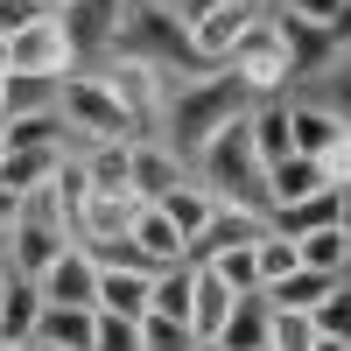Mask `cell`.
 <instances>
[{
	"mask_svg": "<svg viewBox=\"0 0 351 351\" xmlns=\"http://www.w3.org/2000/svg\"><path fill=\"white\" fill-rule=\"evenodd\" d=\"M190 183L211 190L218 204H260V211H267V169H260V155H253L246 112H239V120H225V127L190 155Z\"/></svg>",
	"mask_w": 351,
	"mask_h": 351,
	"instance_id": "6da1fadb",
	"label": "cell"
},
{
	"mask_svg": "<svg viewBox=\"0 0 351 351\" xmlns=\"http://www.w3.org/2000/svg\"><path fill=\"white\" fill-rule=\"evenodd\" d=\"M56 112H64V127H71L77 148H92V141H141V127L127 120V106L112 99V84H106V77L71 71L64 84H56Z\"/></svg>",
	"mask_w": 351,
	"mask_h": 351,
	"instance_id": "7a4b0ae2",
	"label": "cell"
},
{
	"mask_svg": "<svg viewBox=\"0 0 351 351\" xmlns=\"http://www.w3.org/2000/svg\"><path fill=\"white\" fill-rule=\"evenodd\" d=\"M77 71V36L64 14H49L36 28H21L8 43V77H28V84H64Z\"/></svg>",
	"mask_w": 351,
	"mask_h": 351,
	"instance_id": "3957f363",
	"label": "cell"
},
{
	"mask_svg": "<svg viewBox=\"0 0 351 351\" xmlns=\"http://www.w3.org/2000/svg\"><path fill=\"white\" fill-rule=\"evenodd\" d=\"M106 84H112V99L127 106V120L141 127V141H148V127L169 120V77L155 64H141V56H106Z\"/></svg>",
	"mask_w": 351,
	"mask_h": 351,
	"instance_id": "277c9868",
	"label": "cell"
},
{
	"mask_svg": "<svg viewBox=\"0 0 351 351\" xmlns=\"http://www.w3.org/2000/svg\"><path fill=\"white\" fill-rule=\"evenodd\" d=\"M274 232V218L260 211V204H211V218H204V232L190 239V260H211V253H246Z\"/></svg>",
	"mask_w": 351,
	"mask_h": 351,
	"instance_id": "5b68a950",
	"label": "cell"
},
{
	"mask_svg": "<svg viewBox=\"0 0 351 351\" xmlns=\"http://www.w3.org/2000/svg\"><path fill=\"white\" fill-rule=\"evenodd\" d=\"M253 14H260V8H246V0H218V8L190 14V21H183V36H190V56L218 71L225 56H232V43H239L246 28H253Z\"/></svg>",
	"mask_w": 351,
	"mask_h": 351,
	"instance_id": "8992f818",
	"label": "cell"
},
{
	"mask_svg": "<svg viewBox=\"0 0 351 351\" xmlns=\"http://www.w3.org/2000/svg\"><path fill=\"white\" fill-rule=\"evenodd\" d=\"M36 288H43L49 309H99V260L84 253V246H64V253L43 267Z\"/></svg>",
	"mask_w": 351,
	"mask_h": 351,
	"instance_id": "52a82bcc",
	"label": "cell"
},
{
	"mask_svg": "<svg viewBox=\"0 0 351 351\" xmlns=\"http://www.w3.org/2000/svg\"><path fill=\"white\" fill-rule=\"evenodd\" d=\"M344 134H351V127H344L337 106H324V99H288V141H295V155L324 162Z\"/></svg>",
	"mask_w": 351,
	"mask_h": 351,
	"instance_id": "ba28073f",
	"label": "cell"
},
{
	"mask_svg": "<svg viewBox=\"0 0 351 351\" xmlns=\"http://www.w3.org/2000/svg\"><path fill=\"white\" fill-rule=\"evenodd\" d=\"M190 183V162L169 148V141H134V197L141 204H162L169 190Z\"/></svg>",
	"mask_w": 351,
	"mask_h": 351,
	"instance_id": "9c48e42d",
	"label": "cell"
},
{
	"mask_svg": "<svg viewBox=\"0 0 351 351\" xmlns=\"http://www.w3.org/2000/svg\"><path fill=\"white\" fill-rule=\"evenodd\" d=\"M134 211H141V197H134V190H120V197L92 190V197H84V211H77V246L127 239V232H134Z\"/></svg>",
	"mask_w": 351,
	"mask_h": 351,
	"instance_id": "30bf717a",
	"label": "cell"
},
{
	"mask_svg": "<svg viewBox=\"0 0 351 351\" xmlns=\"http://www.w3.org/2000/svg\"><path fill=\"white\" fill-rule=\"evenodd\" d=\"M324 190H337V183L324 176V162H309V155H288V162L267 169V211H288V204L324 197Z\"/></svg>",
	"mask_w": 351,
	"mask_h": 351,
	"instance_id": "8fae6325",
	"label": "cell"
},
{
	"mask_svg": "<svg viewBox=\"0 0 351 351\" xmlns=\"http://www.w3.org/2000/svg\"><path fill=\"white\" fill-rule=\"evenodd\" d=\"M127 239H134L141 253L155 260V274H162V267H176V260H190V239H183V232L169 225V211H162V204H141V211H134V232H127Z\"/></svg>",
	"mask_w": 351,
	"mask_h": 351,
	"instance_id": "7c38bea8",
	"label": "cell"
},
{
	"mask_svg": "<svg viewBox=\"0 0 351 351\" xmlns=\"http://www.w3.org/2000/svg\"><path fill=\"white\" fill-rule=\"evenodd\" d=\"M148 309H155V274L99 267V316H127V324H141Z\"/></svg>",
	"mask_w": 351,
	"mask_h": 351,
	"instance_id": "4fadbf2b",
	"label": "cell"
},
{
	"mask_svg": "<svg viewBox=\"0 0 351 351\" xmlns=\"http://www.w3.org/2000/svg\"><path fill=\"white\" fill-rule=\"evenodd\" d=\"M64 155H71V148H8V155H0V190H14V197L49 190Z\"/></svg>",
	"mask_w": 351,
	"mask_h": 351,
	"instance_id": "5bb4252c",
	"label": "cell"
},
{
	"mask_svg": "<svg viewBox=\"0 0 351 351\" xmlns=\"http://www.w3.org/2000/svg\"><path fill=\"white\" fill-rule=\"evenodd\" d=\"M77 162H84L92 190H106V197L134 190V141H92V148H77Z\"/></svg>",
	"mask_w": 351,
	"mask_h": 351,
	"instance_id": "9a60e30c",
	"label": "cell"
},
{
	"mask_svg": "<svg viewBox=\"0 0 351 351\" xmlns=\"http://www.w3.org/2000/svg\"><path fill=\"white\" fill-rule=\"evenodd\" d=\"M232 309H239V295H232V288L197 260V295H190V330H197V344H211V337L225 330V316H232Z\"/></svg>",
	"mask_w": 351,
	"mask_h": 351,
	"instance_id": "2e32d148",
	"label": "cell"
},
{
	"mask_svg": "<svg viewBox=\"0 0 351 351\" xmlns=\"http://www.w3.org/2000/svg\"><path fill=\"white\" fill-rule=\"evenodd\" d=\"M92 337H99V309H49L43 302V324H36L43 351H92Z\"/></svg>",
	"mask_w": 351,
	"mask_h": 351,
	"instance_id": "e0dca14e",
	"label": "cell"
},
{
	"mask_svg": "<svg viewBox=\"0 0 351 351\" xmlns=\"http://www.w3.org/2000/svg\"><path fill=\"white\" fill-rule=\"evenodd\" d=\"M344 274H316V267H295V274H281L274 288H260V302L267 309H302V316H316V302L330 295Z\"/></svg>",
	"mask_w": 351,
	"mask_h": 351,
	"instance_id": "ac0fdd59",
	"label": "cell"
},
{
	"mask_svg": "<svg viewBox=\"0 0 351 351\" xmlns=\"http://www.w3.org/2000/svg\"><path fill=\"white\" fill-rule=\"evenodd\" d=\"M0 141H8V148H71V127H64L56 106H36V112L0 120Z\"/></svg>",
	"mask_w": 351,
	"mask_h": 351,
	"instance_id": "d6986e66",
	"label": "cell"
},
{
	"mask_svg": "<svg viewBox=\"0 0 351 351\" xmlns=\"http://www.w3.org/2000/svg\"><path fill=\"white\" fill-rule=\"evenodd\" d=\"M43 324V288L36 281H8V302H0V344H36Z\"/></svg>",
	"mask_w": 351,
	"mask_h": 351,
	"instance_id": "ffe728a7",
	"label": "cell"
},
{
	"mask_svg": "<svg viewBox=\"0 0 351 351\" xmlns=\"http://www.w3.org/2000/svg\"><path fill=\"white\" fill-rule=\"evenodd\" d=\"M295 253H302V267H316V274H351V232H344V225H316V232H302Z\"/></svg>",
	"mask_w": 351,
	"mask_h": 351,
	"instance_id": "44dd1931",
	"label": "cell"
},
{
	"mask_svg": "<svg viewBox=\"0 0 351 351\" xmlns=\"http://www.w3.org/2000/svg\"><path fill=\"white\" fill-rule=\"evenodd\" d=\"M211 344H225V351H267V302H260V295H239V309L225 316V330H218Z\"/></svg>",
	"mask_w": 351,
	"mask_h": 351,
	"instance_id": "7402d4cb",
	"label": "cell"
},
{
	"mask_svg": "<svg viewBox=\"0 0 351 351\" xmlns=\"http://www.w3.org/2000/svg\"><path fill=\"white\" fill-rule=\"evenodd\" d=\"M190 295H197V260H176L155 274V316H183L190 324Z\"/></svg>",
	"mask_w": 351,
	"mask_h": 351,
	"instance_id": "603a6c76",
	"label": "cell"
},
{
	"mask_svg": "<svg viewBox=\"0 0 351 351\" xmlns=\"http://www.w3.org/2000/svg\"><path fill=\"white\" fill-rule=\"evenodd\" d=\"M211 190H197V183H183V190H169L162 197V211H169V225L176 232H183V239H197V232H204V218H211Z\"/></svg>",
	"mask_w": 351,
	"mask_h": 351,
	"instance_id": "cb8c5ba5",
	"label": "cell"
},
{
	"mask_svg": "<svg viewBox=\"0 0 351 351\" xmlns=\"http://www.w3.org/2000/svg\"><path fill=\"white\" fill-rule=\"evenodd\" d=\"M316 344V316L302 309H267V351H309Z\"/></svg>",
	"mask_w": 351,
	"mask_h": 351,
	"instance_id": "d4e9b609",
	"label": "cell"
},
{
	"mask_svg": "<svg viewBox=\"0 0 351 351\" xmlns=\"http://www.w3.org/2000/svg\"><path fill=\"white\" fill-rule=\"evenodd\" d=\"M141 351H197V330L183 324V316H141Z\"/></svg>",
	"mask_w": 351,
	"mask_h": 351,
	"instance_id": "484cf974",
	"label": "cell"
},
{
	"mask_svg": "<svg viewBox=\"0 0 351 351\" xmlns=\"http://www.w3.org/2000/svg\"><path fill=\"white\" fill-rule=\"evenodd\" d=\"M253 267H260V288H274L281 274H295V267H302V253H295V239H281V232H267V239L253 246Z\"/></svg>",
	"mask_w": 351,
	"mask_h": 351,
	"instance_id": "4316f807",
	"label": "cell"
},
{
	"mask_svg": "<svg viewBox=\"0 0 351 351\" xmlns=\"http://www.w3.org/2000/svg\"><path fill=\"white\" fill-rule=\"evenodd\" d=\"M316 337H337V344H351V274L330 288L324 302H316Z\"/></svg>",
	"mask_w": 351,
	"mask_h": 351,
	"instance_id": "83f0119b",
	"label": "cell"
},
{
	"mask_svg": "<svg viewBox=\"0 0 351 351\" xmlns=\"http://www.w3.org/2000/svg\"><path fill=\"white\" fill-rule=\"evenodd\" d=\"M204 267H211V274L232 288V295H260V267H253V246H246V253H211Z\"/></svg>",
	"mask_w": 351,
	"mask_h": 351,
	"instance_id": "f1b7e54d",
	"label": "cell"
},
{
	"mask_svg": "<svg viewBox=\"0 0 351 351\" xmlns=\"http://www.w3.org/2000/svg\"><path fill=\"white\" fill-rule=\"evenodd\" d=\"M56 8L49 0H0V43H14L21 28H36V21H49Z\"/></svg>",
	"mask_w": 351,
	"mask_h": 351,
	"instance_id": "f546056e",
	"label": "cell"
},
{
	"mask_svg": "<svg viewBox=\"0 0 351 351\" xmlns=\"http://www.w3.org/2000/svg\"><path fill=\"white\" fill-rule=\"evenodd\" d=\"M267 8H281L288 21H302V28H324V36H330V21H337V8H344V0H267Z\"/></svg>",
	"mask_w": 351,
	"mask_h": 351,
	"instance_id": "4dcf8cb0",
	"label": "cell"
},
{
	"mask_svg": "<svg viewBox=\"0 0 351 351\" xmlns=\"http://www.w3.org/2000/svg\"><path fill=\"white\" fill-rule=\"evenodd\" d=\"M92 351H141V324H127V316H99Z\"/></svg>",
	"mask_w": 351,
	"mask_h": 351,
	"instance_id": "1f68e13d",
	"label": "cell"
},
{
	"mask_svg": "<svg viewBox=\"0 0 351 351\" xmlns=\"http://www.w3.org/2000/svg\"><path fill=\"white\" fill-rule=\"evenodd\" d=\"M324 176H330V183H351V134H344L337 148L324 155Z\"/></svg>",
	"mask_w": 351,
	"mask_h": 351,
	"instance_id": "d6a6232c",
	"label": "cell"
},
{
	"mask_svg": "<svg viewBox=\"0 0 351 351\" xmlns=\"http://www.w3.org/2000/svg\"><path fill=\"white\" fill-rule=\"evenodd\" d=\"M14 218H21V197H14V190H0V232H14Z\"/></svg>",
	"mask_w": 351,
	"mask_h": 351,
	"instance_id": "836d02e7",
	"label": "cell"
},
{
	"mask_svg": "<svg viewBox=\"0 0 351 351\" xmlns=\"http://www.w3.org/2000/svg\"><path fill=\"white\" fill-rule=\"evenodd\" d=\"M337 225L351 232V183H337Z\"/></svg>",
	"mask_w": 351,
	"mask_h": 351,
	"instance_id": "e575fe53",
	"label": "cell"
},
{
	"mask_svg": "<svg viewBox=\"0 0 351 351\" xmlns=\"http://www.w3.org/2000/svg\"><path fill=\"white\" fill-rule=\"evenodd\" d=\"M8 92H14V77H8V64H0V112H8Z\"/></svg>",
	"mask_w": 351,
	"mask_h": 351,
	"instance_id": "d590c367",
	"label": "cell"
},
{
	"mask_svg": "<svg viewBox=\"0 0 351 351\" xmlns=\"http://www.w3.org/2000/svg\"><path fill=\"white\" fill-rule=\"evenodd\" d=\"M309 351H351V344H337V337H316V344H309Z\"/></svg>",
	"mask_w": 351,
	"mask_h": 351,
	"instance_id": "8d00e7d4",
	"label": "cell"
},
{
	"mask_svg": "<svg viewBox=\"0 0 351 351\" xmlns=\"http://www.w3.org/2000/svg\"><path fill=\"white\" fill-rule=\"evenodd\" d=\"M141 8H162V14H176V0H141Z\"/></svg>",
	"mask_w": 351,
	"mask_h": 351,
	"instance_id": "74e56055",
	"label": "cell"
},
{
	"mask_svg": "<svg viewBox=\"0 0 351 351\" xmlns=\"http://www.w3.org/2000/svg\"><path fill=\"white\" fill-rule=\"evenodd\" d=\"M8 281H14V274H8V267H0V302H8Z\"/></svg>",
	"mask_w": 351,
	"mask_h": 351,
	"instance_id": "f35d334b",
	"label": "cell"
},
{
	"mask_svg": "<svg viewBox=\"0 0 351 351\" xmlns=\"http://www.w3.org/2000/svg\"><path fill=\"white\" fill-rule=\"evenodd\" d=\"M0 267H8V232H0Z\"/></svg>",
	"mask_w": 351,
	"mask_h": 351,
	"instance_id": "ab89813d",
	"label": "cell"
},
{
	"mask_svg": "<svg viewBox=\"0 0 351 351\" xmlns=\"http://www.w3.org/2000/svg\"><path fill=\"white\" fill-rule=\"evenodd\" d=\"M0 351H36V344H0Z\"/></svg>",
	"mask_w": 351,
	"mask_h": 351,
	"instance_id": "60d3db41",
	"label": "cell"
},
{
	"mask_svg": "<svg viewBox=\"0 0 351 351\" xmlns=\"http://www.w3.org/2000/svg\"><path fill=\"white\" fill-rule=\"evenodd\" d=\"M197 351H225V344H197Z\"/></svg>",
	"mask_w": 351,
	"mask_h": 351,
	"instance_id": "b9f144b4",
	"label": "cell"
},
{
	"mask_svg": "<svg viewBox=\"0 0 351 351\" xmlns=\"http://www.w3.org/2000/svg\"><path fill=\"white\" fill-rule=\"evenodd\" d=\"M0 64H8V43H0Z\"/></svg>",
	"mask_w": 351,
	"mask_h": 351,
	"instance_id": "7bdbcfd3",
	"label": "cell"
},
{
	"mask_svg": "<svg viewBox=\"0 0 351 351\" xmlns=\"http://www.w3.org/2000/svg\"><path fill=\"white\" fill-rule=\"evenodd\" d=\"M246 8H267V0H246Z\"/></svg>",
	"mask_w": 351,
	"mask_h": 351,
	"instance_id": "ee69618b",
	"label": "cell"
},
{
	"mask_svg": "<svg viewBox=\"0 0 351 351\" xmlns=\"http://www.w3.org/2000/svg\"><path fill=\"white\" fill-rule=\"evenodd\" d=\"M36 351H43V344H36Z\"/></svg>",
	"mask_w": 351,
	"mask_h": 351,
	"instance_id": "f6af8a7d",
	"label": "cell"
}]
</instances>
